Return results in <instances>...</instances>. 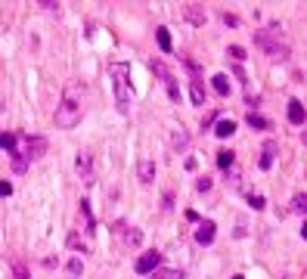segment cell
Segmentation results:
<instances>
[{
    "mask_svg": "<svg viewBox=\"0 0 307 279\" xmlns=\"http://www.w3.org/2000/svg\"><path fill=\"white\" fill-rule=\"evenodd\" d=\"M254 44L270 59H289V44L279 41V22H273L270 28H258L254 31Z\"/></svg>",
    "mask_w": 307,
    "mask_h": 279,
    "instance_id": "1",
    "label": "cell"
},
{
    "mask_svg": "<svg viewBox=\"0 0 307 279\" xmlns=\"http://www.w3.org/2000/svg\"><path fill=\"white\" fill-rule=\"evenodd\" d=\"M109 71H112V84H115V99H118V109L127 112V99L134 96V87H131V65H127V62H112Z\"/></svg>",
    "mask_w": 307,
    "mask_h": 279,
    "instance_id": "2",
    "label": "cell"
},
{
    "mask_svg": "<svg viewBox=\"0 0 307 279\" xmlns=\"http://www.w3.org/2000/svg\"><path fill=\"white\" fill-rule=\"evenodd\" d=\"M81 115H84V109H81V103H78V99L62 96V103L56 106L53 121H56V128H62V131H71L74 124H81Z\"/></svg>",
    "mask_w": 307,
    "mask_h": 279,
    "instance_id": "3",
    "label": "cell"
},
{
    "mask_svg": "<svg viewBox=\"0 0 307 279\" xmlns=\"http://www.w3.org/2000/svg\"><path fill=\"white\" fill-rule=\"evenodd\" d=\"M47 137L41 134H34V137H25V149H19V155L25 158V162H37V158H44L47 155Z\"/></svg>",
    "mask_w": 307,
    "mask_h": 279,
    "instance_id": "4",
    "label": "cell"
},
{
    "mask_svg": "<svg viewBox=\"0 0 307 279\" xmlns=\"http://www.w3.org/2000/svg\"><path fill=\"white\" fill-rule=\"evenodd\" d=\"M159 264H162V255H159L156 248H149L146 255H140V261L134 264V270H137L140 276H152V273L159 270Z\"/></svg>",
    "mask_w": 307,
    "mask_h": 279,
    "instance_id": "5",
    "label": "cell"
},
{
    "mask_svg": "<svg viewBox=\"0 0 307 279\" xmlns=\"http://www.w3.org/2000/svg\"><path fill=\"white\" fill-rule=\"evenodd\" d=\"M74 168H78V177H81L84 183H93V180H96V177H93V155H90L87 149L78 152V158H74Z\"/></svg>",
    "mask_w": 307,
    "mask_h": 279,
    "instance_id": "6",
    "label": "cell"
},
{
    "mask_svg": "<svg viewBox=\"0 0 307 279\" xmlns=\"http://www.w3.org/2000/svg\"><path fill=\"white\" fill-rule=\"evenodd\" d=\"M180 13H183V19H186L189 25H196V28H202V25L208 22V16H205V10H202V7H196V4H186V7H183Z\"/></svg>",
    "mask_w": 307,
    "mask_h": 279,
    "instance_id": "7",
    "label": "cell"
},
{
    "mask_svg": "<svg viewBox=\"0 0 307 279\" xmlns=\"http://www.w3.org/2000/svg\"><path fill=\"white\" fill-rule=\"evenodd\" d=\"M273 158H276V143L267 140V143L261 146V162H258V168H261V171H270V168H273Z\"/></svg>",
    "mask_w": 307,
    "mask_h": 279,
    "instance_id": "8",
    "label": "cell"
},
{
    "mask_svg": "<svg viewBox=\"0 0 307 279\" xmlns=\"http://www.w3.org/2000/svg\"><path fill=\"white\" fill-rule=\"evenodd\" d=\"M214 236H217V226H214L211 220H202L199 230H196V242H199V245H211Z\"/></svg>",
    "mask_w": 307,
    "mask_h": 279,
    "instance_id": "9",
    "label": "cell"
},
{
    "mask_svg": "<svg viewBox=\"0 0 307 279\" xmlns=\"http://www.w3.org/2000/svg\"><path fill=\"white\" fill-rule=\"evenodd\" d=\"M171 146H174L177 152H186V149H189V134H186L183 128H174V131H171Z\"/></svg>",
    "mask_w": 307,
    "mask_h": 279,
    "instance_id": "10",
    "label": "cell"
},
{
    "mask_svg": "<svg viewBox=\"0 0 307 279\" xmlns=\"http://www.w3.org/2000/svg\"><path fill=\"white\" fill-rule=\"evenodd\" d=\"M289 121L292 124H304V106H301V99H289Z\"/></svg>",
    "mask_w": 307,
    "mask_h": 279,
    "instance_id": "11",
    "label": "cell"
},
{
    "mask_svg": "<svg viewBox=\"0 0 307 279\" xmlns=\"http://www.w3.org/2000/svg\"><path fill=\"white\" fill-rule=\"evenodd\" d=\"M233 131H236V121H233V118H220V121L214 124V134H217L220 140H226V137H233Z\"/></svg>",
    "mask_w": 307,
    "mask_h": 279,
    "instance_id": "12",
    "label": "cell"
},
{
    "mask_svg": "<svg viewBox=\"0 0 307 279\" xmlns=\"http://www.w3.org/2000/svg\"><path fill=\"white\" fill-rule=\"evenodd\" d=\"M137 174L143 183H152V177H156V162H149V158H143V162L137 165Z\"/></svg>",
    "mask_w": 307,
    "mask_h": 279,
    "instance_id": "13",
    "label": "cell"
},
{
    "mask_svg": "<svg viewBox=\"0 0 307 279\" xmlns=\"http://www.w3.org/2000/svg\"><path fill=\"white\" fill-rule=\"evenodd\" d=\"M16 146H19V137H16V134H10V131H0V149H7L10 155H16V152H19Z\"/></svg>",
    "mask_w": 307,
    "mask_h": 279,
    "instance_id": "14",
    "label": "cell"
},
{
    "mask_svg": "<svg viewBox=\"0 0 307 279\" xmlns=\"http://www.w3.org/2000/svg\"><path fill=\"white\" fill-rule=\"evenodd\" d=\"M121 239H124V245H127V248H137V245L143 242V233H140V230H134V226H131V230H124V226H121Z\"/></svg>",
    "mask_w": 307,
    "mask_h": 279,
    "instance_id": "15",
    "label": "cell"
},
{
    "mask_svg": "<svg viewBox=\"0 0 307 279\" xmlns=\"http://www.w3.org/2000/svg\"><path fill=\"white\" fill-rule=\"evenodd\" d=\"M156 37H159V47H162L165 53H171V50H174V44H171V34H168V28H165V25H159V28H156Z\"/></svg>",
    "mask_w": 307,
    "mask_h": 279,
    "instance_id": "16",
    "label": "cell"
},
{
    "mask_svg": "<svg viewBox=\"0 0 307 279\" xmlns=\"http://www.w3.org/2000/svg\"><path fill=\"white\" fill-rule=\"evenodd\" d=\"M211 87H214L220 96H229V81H226V74H214V78H211Z\"/></svg>",
    "mask_w": 307,
    "mask_h": 279,
    "instance_id": "17",
    "label": "cell"
},
{
    "mask_svg": "<svg viewBox=\"0 0 307 279\" xmlns=\"http://www.w3.org/2000/svg\"><path fill=\"white\" fill-rule=\"evenodd\" d=\"M245 124H248V128H254V131H267V128H270V121H267V118H261V115H254V112H248Z\"/></svg>",
    "mask_w": 307,
    "mask_h": 279,
    "instance_id": "18",
    "label": "cell"
},
{
    "mask_svg": "<svg viewBox=\"0 0 307 279\" xmlns=\"http://www.w3.org/2000/svg\"><path fill=\"white\" fill-rule=\"evenodd\" d=\"M217 168H220V171H229V168H233V152H229V149H220V152H217Z\"/></svg>",
    "mask_w": 307,
    "mask_h": 279,
    "instance_id": "19",
    "label": "cell"
},
{
    "mask_svg": "<svg viewBox=\"0 0 307 279\" xmlns=\"http://www.w3.org/2000/svg\"><path fill=\"white\" fill-rule=\"evenodd\" d=\"M189 103H196V106H205V87L199 84V81H193V87H189Z\"/></svg>",
    "mask_w": 307,
    "mask_h": 279,
    "instance_id": "20",
    "label": "cell"
},
{
    "mask_svg": "<svg viewBox=\"0 0 307 279\" xmlns=\"http://www.w3.org/2000/svg\"><path fill=\"white\" fill-rule=\"evenodd\" d=\"M81 214H84V226H87V233H93V230H96V220H93V214H90L87 198H81Z\"/></svg>",
    "mask_w": 307,
    "mask_h": 279,
    "instance_id": "21",
    "label": "cell"
},
{
    "mask_svg": "<svg viewBox=\"0 0 307 279\" xmlns=\"http://www.w3.org/2000/svg\"><path fill=\"white\" fill-rule=\"evenodd\" d=\"M68 248H71V251H90V248H87V242H84V239H81L78 233H68Z\"/></svg>",
    "mask_w": 307,
    "mask_h": 279,
    "instance_id": "22",
    "label": "cell"
},
{
    "mask_svg": "<svg viewBox=\"0 0 307 279\" xmlns=\"http://www.w3.org/2000/svg\"><path fill=\"white\" fill-rule=\"evenodd\" d=\"M292 211H295V214H304V211H307V195H304V192L292 195Z\"/></svg>",
    "mask_w": 307,
    "mask_h": 279,
    "instance_id": "23",
    "label": "cell"
},
{
    "mask_svg": "<svg viewBox=\"0 0 307 279\" xmlns=\"http://www.w3.org/2000/svg\"><path fill=\"white\" fill-rule=\"evenodd\" d=\"M162 81L168 84V93H171V99H174V103H180V87H177V81H174V74L162 78Z\"/></svg>",
    "mask_w": 307,
    "mask_h": 279,
    "instance_id": "24",
    "label": "cell"
},
{
    "mask_svg": "<svg viewBox=\"0 0 307 279\" xmlns=\"http://www.w3.org/2000/svg\"><path fill=\"white\" fill-rule=\"evenodd\" d=\"M152 279H183V273L180 270H156Z\"/></svg>",
    "mask_w": 307,
    "mask_h": 279,
    "instance_id": "25",
    "label": "cell"
},
{
    "mask_svg": "<svg viewBox=\"0 0 307 279\" xmlns=\"http://www.w3.org/2000/svg\"><path fill=\"white\" fill-rule=\"evenodd\" d=\"M13 276H16V279H31V276H28V267H25L22 261H13Z\"/></svg>",
    "mask_w": 307,
    "mask_h": 279,
    "instance_id": "26",
    "label": "cell"
},
{
    "mask_svg": "<svg viewBox=\"0 0 307 279\" xmlns=\"http://www.w3.org/2000/svg\"><path fill=\"white\" fill-rule=\"evenodd\" d=\"M226 183H229V186H242V174H239L236 168H229V171H226Z\"/></svg>",
    "mask_w": 307,
    "mask_h": 279,
    "instance_id": "27",
    "label": "cell"
},
{
    "mask_svg": "<svg viewBox=\"0 0 307 279\" xmlns=\"http://www.w3.org/2000/svg\"><path fill=\"white\" fill-rule=\"evenodd\" d=\"M245 202H248V205H251V208H254V211H261V208H264V205H267V202H264V195H258V192H251V195H248V198H245Z\"/></svg>",
    "mask_w": 307,
    "mask_h": 279,
    "instance_id": "28",
    "label": "cell"
},
{
    "mask_svg": "<svg viewBox=\"0 0 307 279\" xmlns=\"http://www.w3.org/2000/svg\"><path fill=\"white\" fill-rule=\"evenodd\" d=\"M25 168H28V162L16 152V155H13V171H16V174H25Z\"/></svg>",
    "mask_w": 307,
    "mask_h": 279,
    "instance_id": "29",
    "label": "cell"
},
{
    "mask_svg": "<svg viewBox=\"0 0 307 279\" xmlns=\"http://www.w3.org/2000/svg\"><path fill=\"white\" fill-rule=\"evenodd\" d=\"M68 273H71V276H81V273H84V264H81L78 258H71V261H68Z\"/></svg>",
    "mask_w": 307,
    "mask_h": 279,
    "instance_id": "30",
    "label": "cell"
},
{
    "mask_svg": "<svg viewBox=\"0 0 307 279\" xmlns=\"http://www.w3.org/2000/svg\"><path fill=\"white\" fill-rule=\"evenodd\" d=\"M13 195V183L10 180H0V198H10Z\"/></svg>",
    "mask_w": 307,
    "mask_h": 279,
    "instance_id": "31",
    "label": "cell"
},
{
    "mask_svg": "<svg viewBox=\"0 0 307 279\" xmlns=\"http://www.w3.org/2000/svg\"><path fill=\"white\" fill-rule=\"evenodd\" d=\"M196 189H199V192H208V189H211V177H199V180H196Z\"/></svg>",
    "mask_w": 307,
    "mask_h": 279,
    "instance_id": "32",
    "label": "cell"
},
{
    "mask_svg": "<svg viewBox=\"0 0 307 279\" xmlns=\"http://www.w3.org/2000/svg\"><path fill=\"white\" fill-rule=\"evenodd\" d=\"M223 22H226L229 28H239V16H236V13H223Z\"/></svg>",
    "mask_w": 307,
    "mask_h": 279,
    "instance_id": "33",
    "label": "cell"
},
{
    "mask_svg": "<svg viewBox=\"0 0 307 279\" xmlns=\"http://www.w3.org/2000/svg\"><path fill=\"white\" fill-rule=\"evenodd\" d=\"M229 56H233V59H239V62H242V59H245V50H242V47L236 44V47H229Z\"/></svg>",
    "mask_w": 307,
    "mask_h": 279,
    "instance_id": "34",
    "label": "cell"
},
{
    "mask_svg": "<svg viewBox=\"0 0 307 279\" xmlns=\"http://www.w3.org/2000/svg\"><path fill=\"white\" fill-rule=\"evenodd\" d=\"M233 74L239 78V81H248V74H245V68H242V65H236V68H233Z\"/></svg>",
    "mask_w": 307,
    "mask_h": 279,
    "instance_id": "35",
    "label": "cell"
},
{
    "mask_svg": "<svg viewBox=\"0 0 307 279\" xmlns=\"http://www.w3.org/2000/svg\"><path fill=\"white\" fill-rule=\"evenodd\" d=\"M229 279H245V276H229Z\"/></svg>",
    "mask_w": 307,
    "mask_h": 279,
    "instance_id": "36",
    "label": "cell"
}]
</instances>
